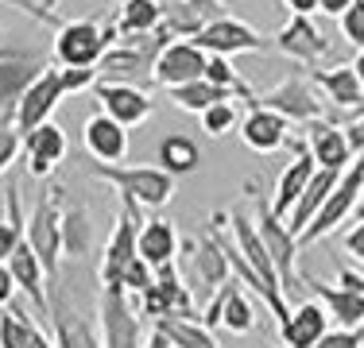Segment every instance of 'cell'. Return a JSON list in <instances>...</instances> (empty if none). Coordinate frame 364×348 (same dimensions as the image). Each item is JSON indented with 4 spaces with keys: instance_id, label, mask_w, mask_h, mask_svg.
<instances>
[{
    "instance_id": "obj_1",
    "label": "cell",
    "mask_w": 364,
    "mask_h": 348,
    "mask_svg": "<svg viewBox=\"0 0 364 348\" xmlns=\"http://www.w3.org/2000/svg\"><path fill=\"white\" fill-rule=\"evenodd\" d=\"M93 174L101 182H109L120 194V202L147 209H163L175 202V174H167L163 167H109V163H93Z\"/></svg>"
},
{
    "instance_id": "obj_2",
    "label": "cell",
    "mask_w": 364,
    "mask_h": 348,
    "mask_svg": "<svg viewBox=\"0 0 364 348\" xmlns=\"http://www.w3.org/2000/svg\"><path fill=\"white\" fill-rule=\"evenodd\" d=\"M112 43H120L117 23L101 20H66L55 31V66L66 70H93L105 58Z\"/></svg>"
},
{
    "instance_id": "obj_3",
    "label": "cell",
    "mask_w": 364,
    "mask_h": 348,
    "mask_svg": "<svg viewBox=\"0 0 364 348\" xmlns=\"http://www.w3.org/2000/svg\"><path fill=\"white\" fill-rule=\"evenodd\" d=\"M63 205H66V190L63 186H47L39 194L36 209H31L28 217V229H23V236L28 244L36 248V256L43 259V267H47V278L50 286H58V263H63Z\"/></svg>"
},
{
    "instance_id": "obj_4",
    "label": "cell",
    "mask_w": 364,
    "mask_h": 348,
    "mask_svg": "<svg viewBox=\"0 0 364 348\" xmlns=\"http://www.w3.org/2000/svg\"><path fill=\"white\" fill-rule=\"evenodd\" d=\"M248 197H252V205H256L252 221H256L259 236L267 244V256H272L275 271H279V286H283V294H291L294 286H299V236L287 229L283 217L272 213L267 197L259 194V178H248Z\"/></svg>"
},
{
    "instance_id": "obj_5",
    "label": "cell",
    "mask_w": 364,
    "mask_h": 348,
    "mask_svg": "<svg viewBox=\"0 0 364 348\" xmlns=\"http://www.w3.org/2000/svg\"><path fill=\"white\" fill-rule=\"evenodd\" d=\"M97 333L105 348H144V313L140 298L128 294L124 286H105L97 290Z\"/></svg>"
},
{
    "instance_id": "obj_6",
    "label": "cell",
    "mask_w": 364,
    "mask_h": 348,
    "mask_svg": "<svg viewBox=\"0 0 364 348\" xmlns=\"http://www.w3.org/2000/svg\"><path fill=\"white\" fill-rule=\"evenodd\" d=\"M259 104L279 112L287 124H299V128H310V124H318V120H333L329 104L314 93V82H310V77H299V74H287L279 85L259 93Z\"/></svg>"
},
{
    "instance_id": "obj_7",
    "label": "cell",
    "mask_w": 364,
    "mask_h": 348,
    "mask_svg": "<svg viewBox=\"0 0 364 348\" xmlns=\"http://www.w3.org/2000/svg\"><path fill=\"white\" fill-rule=\"evenodd\" d=\"M360 197H364V151L341 170V178H337V186H333V194H329V202L322 205V213H318L314 221H310V229L299 236V248H306V244L329 236L337 224H345L353 213H357Z\"/></svg>"
},
{
    "instance_id": "obj_8",
    "label": "cell",
    "mask_w": 364,
    "mask_h": 348,
    "mask_svg": "<svg viewBox=\"0 0 364 348\" xmlns=\"http://www.w3.org/2000/svg\"><path fill=\"white\" fill-rule=\"evenodd\" d=\"M190 43H198L205 55H221V58H229V55H264V50L275 47V39L259 35L252 23L237 20V16H213Z\"/></svg>"
},
{
    "instance_id": "obj_9",
    "label": "cell",
    "mask_w": 364,
    "mask_h": 348,
    "mask_svg": "<svg viewBox=\"0 0 364 348\" xmlns=\"http://www.w3.org/2000/svg\"><path fill=\"white\" fill-rule=\"evenodd\" d=\"M202 321L205 329H229L232 337H248L252 329L259 325L256 321V306H252V298L245 294V283H240L237 275L229 278V283L221 286L213 298H205V306H202Z\"/></svg>"
},
{
    "instance_id": "obj_10",
    "label": "cell",
    "mask_w": 364,
    "mask_h": 348,
    "mask_svg": "<svg viewBox=\"0 0 364 348\" xmlns=\"http://www.w3.org/2000/svg\"><path fill=\"white\" fill-rule=\"evenodd\" d=\"M140 224H144V213H132L128 205L117 209V217H112V232L105 240V256H101V267H97V275H101L105 286H120L124 267L140 256Z\"/></svg>"
},
{
    "instance_id": "obj_11",
    "label": "cell",
    "mask_w": 364,
    "mask_h": 348,
    "mask_svg": "<svg viewBox=\"0 0 364 348\" xmlns=\"http://www.w3.org/2000/svg\"><path fill=\"white\" fill-rule=\"evenodd\" d=\"M140 313L147 321H159V317H202V310H194V294H190V286L178 278L175 263L155 271V283L140 294Z\"/></svg>"
},
{
    "instance_id": "obj_12",
    "label": "cell",
    "mask_w": 364,
    "mask_h": 348,
    "mask_svg": "<svg viewBox=\"0 0 364 348\" xmlns=\"http://www.w3.org/2000/svg\"><path fill=\"white\" fill-rule=\"evenodd\" d=\"M63 97H66L63 70L47 66L36 82L28 85V93L20 97V104H16V132H20V139H28L36 128L50 124V112L58 109V101H63Z\"/></svg>"
},
{
    "instance_id": "obj_13",
    "label": "cell",
    "mask_w": 364,
    "mask_h": 348,
    "mask_svg": "<svg viewBox=\"0 0 364 348\" xmlns=\"http://www.w3.org/2000/svg\"><path fill=\"white\" fill-rule=\"evenodd\" d=\"M205 66H210V55H205L198 43L190 39H175L155 55V70L151 77L163 85V89H178V85H190V82H202L205 77Z\"/></svg>"
},
{
    "instance_id": "obj_14",
    "label": "cell",
    "mask_w": 364,
    "mask_h": 348,
    "mask_svg": "<svg viewBox=\"0 0 364 348\" xmlns=\"http://www.w3.org/2000/svg\"><path fill=\"white\" fill-rule=\"evenodd\" d=\"M190 271H194V286L205 294V298H213V294L232 278L229 251H225V244L213 229H202L194 240H190Z\"/></svg>"
},
{
    "instance_id": "obj_15",
    "label": "cell",
    "mask_w": 364,
    "mask_h": 348,
    "mask_svg": "<svg viewBox=\"0 0 364 348\" xmlns=\"http://www.w3.org/2000/svg\"><path fill=\"white\" fill-rule=\"evenodd\" d=\"M93 97H97V109L105 116H112L124 128H140L155 112L151 93L140 89V85H128V82H97L93 85Z\"/></svg>"
},
{
    "instance_id": "obj_16",
    "label": "cell",
    "mask_w": 364,
    "mask_h": 348,
    "mask_svg": "<svg viewBox=\"0 0 364 348\" xmlns=\"http://www.w3.org/2000/svg\"><path fill=\"white\" fill-rule=\"evenodd\" d=\"M275 47H279L287 58H294L299 66H306V70H318L329 55V39L314 23V16H291V20L279 28V35H275Z\"/></svg>"
},
{
    "instance_id": "obj_17",
    "label": "cell",
    "mask_w": 364,
    "mask_h": 348,
    "mask_svg": "<svg viewBox=\"0 0 364 348\" xmlns=\"http://www.w3.org/2000/svg\"><path fill=\"white\" fill-rule=\"evenodd\" d=\"M159 43H151V47H136V39H120L112 43L105 50V58L97 62V74L101 82H128L136 85L144 74H151L155 70V55H159Z\"/></svg>"
},
{
    "instance_id": "obj_18",
    "label": "cell",
    "mask_w": 364,
    "mask_h": 348,
    "mask_svg": "<svg viewBox=\"0 0 364 348\" xmlns=\"http://www.w3.org/2000/svg\"><path fill=\"white\" fill-rule=\"evenodd\" d=\"M225 221H229V232H232V240H237L240 256L248 259V267H252V271L264 278V283L272 286V290H279V294H283L279 271H275L272 256H267V244H264V236H259L256 221L245 213V209H225Z\"/></svg>"
},
{
    "instance_id": "obj_19",
    "label": "cell",
    "mask_w": 364,
    "mask_h": 348,
    "mask_svg": "<svg viewBox=\"0 0 364 348\" xmlns=\"http://www.w3.org/2000/svg\"><path fill=\"white\" fill-rule=\"evenodd\" d=\"M8 271H12L16 286L23 290V298H28L31 306H36L39 317L50 325V298H47L50 278H47V267H43V259L36 256V248L28 244V236H23L20 248L12 251V259H8Z\"/></svg>"
},
{
    "instance_id": "obj_20",
    "label": "cell",
    "mask_w": 364,
    "mask_h": 348,
    "mask_svg": "<svg viewBox=\"0 0 364 348\" xmlns=\"http://www.w3.org/2000/svg\"><path fill=\"white\" fill-rule=\"evenodd\" d=\"M291 147H294V159L283 167L279 182H275V194H272V213L283 217V221L291 217V209L299 205L302 190L310 186V178H314V170H318V163H314V155H310L306 139H291Z\"/></svg>"
},
{
    "instance_id": "obj_21",
    "label": "cell",
    "mask_w": 364,
    "mask_h": 348,
    "mask_svg": "<svg viewBox=\"0 0 364 348\" xmlns=\"http://www.w3.org/2000/svg\"><path fill=\"white\" fill-rule=\"evenodd\" d=\"M50 333L58 348H105L101 333L70 306V298L58 286H50Z\"/></svg>"
},
{
    "instance_id": "obj_22",
    "label": "cell",
    "mask_w": 364,
    "mask_h": 348,
    "mask_svg": "<svg viewBox=\"0 0 364 348\" xmlns=\"http://www.w3.org/2000/svg\"><path fill=\"white\" fill-rule=\"evenodd\" d=\"M47 66L50 62L43 55H36V50H16V55H8L4 62H0V112L16 116L20 97L28 93V85L36 82Z\"/></svg>"
},
{
    "instance_id": "obj_23",
    "label": "cell",
    "mask_w": 364,
    "mask_h": 348,
    "mask_svg": "<svg viewBox=\"0 0 364 348\" xmlns=\"http://www.w3.org/2000/svg\"><path fill=\"white\" fill-rule=\"evenodd\" d=\"M329 310L322 306V302H299V306H291L287 321H279V341L283 348H314L322 337L329 333Z\"/></svg>"
},
{
    "instance_id": "obj_24",
    "label": "cell",
    "mask_w": 364,
    "mask_h": 348,
    "mask_svg": "<svg viewBox=\"0 0 364 348\" xmlns=\"http://www.w3.org/2000/svg\"><path fill=\"white\" fill-rule=\"evenodd\" d=\"M82 143H85V151H90L93 163L117 167V163H124V155H128V128L117 124L112 116H105V112L97 109L82 128Z\"/></svg>"
},
{
    "instance_id": "obj_25",
    "label": "cell",
    "mask_w": 364,
    "mask_h": 348,
    "mask_svg": "<svg viewBox=\"0 0 364 348\" xmlns=\"http://www.w3.org/2000/svg\"><path fill=\"white\" fill-rule=\"evenodd\" d=\"M310 82H314V89L326 93V104H337V109H349V116H357V112H364V85L357 77V70L349 66H318L310 70ZM345 116V120H349ZM341 120V124H345Z\"/></svg>"
},
{
    "instance_id": "obj_26",
    "label": "cell",
    "mask_w": 364,
    "mask_h": 348,
    "mask_svg": "<svg viewBox=\"0 0 364 348\" xmlns=\"http://www.w3.org/2000/svg\"><path fill=\"white\" fill-rule=\"evenodd\" d=\"M240 139H245V147H252L256 155H275L279 147L291 143V124L279 112L256 104V109H248L245 120H240Z\"/></svg>"
},
{
    "instance_id": "obj_27",
    "label": "cell",
    "mask_w": 364,
    "mask_h": 348,
    "mask_svg": "<svg viewBox=\"0 0 364 348\" xmlns=\"http://www.w3.org/2000/svg\"><path fill=\"white\" fill-rule=\"evenodd\" d=\"M66 151H70V139H66V132L55 120L36 128V132L23 139V163H28V170L36 178H50L58 170V163L66 159Z\"/></svg>"
},
{
    "instance_id": "obj_28",
    "label": "cell",
    "mask_w": 364,
    "mask_h": 348,
    "mask_svg": "<svg viewBox=\"0 0 364 348\" xmlns=\"http://www.w3.org/2000/svg\"><path fill=\"white\" fill-rule=\"evenodd\" d=\"M306 147H310V155H314V163L322 170H345L353 159H357V151H353L345 128L333 124V120H318V124H310L306 128Z\"/></svg>"
},
{
    "instance_id": "obj_29",
    "label": "cell",
    "mask_w": 364,
    "mask_h": 348,
    "mask_svg": "<svg viewBox=\"0 0 364 348\" xmlns=\"http://www.w3.org/2000/svg\"><path fill=\"white\" fill-rule=\"evenodd\" d=\"M306 286L318 302L329 310V317L345 329H360L364 325V290H349L341 283H322V278L306 275Z\"/></svg>"
},
{
    "instance_id": "obj_30",
    "label": "cell",
    "mask_w": 364,
    "mask_h": 348,
    "mask_svg": "<svg viewBox=\"0 0 364 348\" xmlns=\"http://www.w3.org/2000/svg\"><path fill=\"white\" fill-rule=\"evenodd\" d=\"M337 178H341V170H322V167L314 170L310 186L302 190L299 205H294V209H291V217H287V229L294 232V236H302V232L310 229V221H314V217L322 213V205L329 202V194H333Z\"/></svg>"
},
{
    "instance_id": "obj_31",
    "label": "cell",
    "mask_w": 364,
    "mask_h": 348,
    "mask_svg": "<svg viewBox=\"0 0 364 348\" xmlns=\"http://www.w3.org/2000/svg\"><path fill=\"white\" fill-rule=\"evenodd\" d=\"M178 256V229L167 221V217H151V221L140 224V259L151 263L155 271L159 267H171Z\"/></svg>"
},
{
    "instance_id": "obj_32",
    "label": "cell",
    "mask_w": 364,
    "mask_h": 348,
    "mask_svg": "<svg viewBox=\"0 0 364 348\" xmlns=\"http://www.w3.org/2000/svg\"><path fill=\"white\" fill-rule=\"evenodd\" d=\"M167 20L163 0H124L117 12V35L120 39H147Z\"/></svg>"
},
{
    "instance_id": "obj_33",
    "label": "cell",
    "mask_w": 364,
    "mask_h": 348,
    "mask_svg": "<svg viewBox=\"0 0 364 348\" xmlns=\"http://www.w3.org/2000/svg\"><path fill=\"white\" fill-rule=\"evenodd\" d=\"M151 329H159L171 341V348H221L218 337L198 317H159V321H151Z\"/></svg>"
},
{
    "instance_id": "obj_34",
    "label": "cell",
    "mask_w": 364,
    "mask_h": 348,
    "mask_svg": "<svg viewBox=\"0 0 364 348\" xmlns=\"http://www.w3.org/2000/svg\"><path fill=\"white\" fill-rule=\"evenodd\" d=\"M90 240H93L90 209H85V202L66 197V205H63V251L66 256H85Z\"/></svg>"
},
{
    "instance_id": "obj_35",
    "label": "cell",
    "mask_w": 364,
    "mask_h": 348,
    "mask_svg": "<svg viewBox=\"0 0 364 348\" xmlns=\"http://www.w3.org/2000/svg\"><path fill=\"white\" fill-rule=\"evenodd\" d=\"M159 167L167 170V174H194L198 167H202V147L194 143L190 136H167L159 143Z\"/></svg>"
},
{
    "instance_id": "obj_36",
    "label": "cell",
    "mask_w": 364,
    "mask_h": 348,
    "mask_svg": "<svg viewBox=\"0 0 364 348\" xmlns=\"http://www.w3.org/2000/svg\"><path fill=\"white\" fill-rule=\"evenodd\" d=\"M171 101H175V109L182 112H194V116H202L205 109H213L218 101H237L229 89H221V85L213 82H190V85H178V89H171Z\"/></svg>"
},
{
    "instance_id": "obj_37",
    "label": "cell",
    "mask_w": 364,
    "mask_h": 348,
    "mask_svg": "<svg viewBox=\"0 0 364 348\" xmlns=\"http://www.w3.org/2000/svg\"><path fill=\"white\" fill-rule=\"evenodd\" d=\"M240 109L232 101H218L213 109H205L202 112V128H205V136H213V139H221V136H229L232 128L240 124Z\"/></svg>"
},
{
    "instance_id": "obj_38",
    "label": "cell",
    "mask_w": 364,
    "mask_h": 348,
    "mask_svg": "<svg viewBox=\"0 0 364 348\" xmlns=\"http://www.w3.org/2000/svg\"><path fill=\"white\" fill-rule=\"evenodd\" d=\"M20 151H23V139H20V132H16V116L0 112V174L12 167Z\"/></svg>"
},
{
    "instance_id": "obj_39",
    "label": "cell",
    "mask_w": 364,
    "mask_h": 348,
    "mask_svg": "<svg viewBox=\"0 0 364 348\" xmlns=\"http://www.w3.org/2000/svg\"><path fill=\"white\" fill-rule=\"evenodd\" d=\"M151 283H155V267H151V263H144L140 256H136L132 263L124 267V275H120V286H124L128 294H136V298H140V294H144Z\"/></svg>"
},
{
    "instance_id": "obj_40",
    "label": "cell",
    "mask_w": 364,
    "mask_h": 348,
    "mask_svg": "<svg viewBox=\"0 0 364 348\" xmlns=\"http://www.w3.org/2000/svg\"><path fill=\"white\" fill-rule=\"evenodd\" d=\"M341 35L357 50H364V0H353V8L341 16Z\"/></svg>"
},
{
    "instance_id": "obj_41",
    "label": "cell",
    "mask_w": 364,
    "mask_h": 348,
    "mask_svg": "<svg viewBox=\"0 0 364 348\" xmlns=\"http://www.w3.org/2000/svg\"><path fill=\"white\" fill-rule=\"evenodd\" d=\"M314 348H364V325L360 329H345V325L329 329Z\"/></svg>"
},
{
    "instance_id": "obj_42",
    "label": "cell",
    "mask_w": 364,
    "mask_h": 348,
    "mask_svg": "<svg viewBox=\"0 0 364 348\" xmlns=\"http://www.w3.org/2000/svg\"><path fill=\"white\" fill-rule=\"evenodd\" d=\"M58 70H63V89H66V97H70V93H82V89H93V85L101 82L97 66H93V70H66V66H58Z\"/></svg>"
},
{
    "instance_id": "obj_43",
    "label": "cell",
    "mask_w": 364,
    "mask_h": 348,
    "mask_svg": "<svg viewBox=\"0 0 364 348\" xmlns=\"http://www.w3.org/2000/svg\"><path fill=\"white\" fill-rule=\"evenodd\" d=\"M345 251H349L357 263H364V213H360V221L345 232Z\"/></svg>"
},
{
    "instance_id": "obj_44",
    "label": "cell",
    "mask_w": 364,
    "mask_h": 348,
    "mask_svg": "<svg viewBox=\"0 0 364 348\" xmlns=\"http://www.w3.org/2000/svg\"><path fill=\"white\" fill-rule=\"evenodd\" d=\"M16 278L12 271H8V263H0V310H12V302H16Z\"/></svg>"
},
{
    "instance_id": "obj_45",
    "label": "cell",
    "mask_w": 364,
    "mask_h": 348,
    "mask_svg": "<svg viewBox=\"0 0 364 348\" xmlns=\"http://www.w3.org/2000/svg\"><path fill=\"white\" fill-rule=\"evenodd\" d=\"M345 136H349V143H353V151H364V112H357V116H349V120H345Z\"/></svg>"
},
{
    "instance_id": "obj_46",
    "label": "cell",
    "mask_w": 364,
    "mask_h": 348,
    "mask_svg": "<svg viewBox=\"0 0 364 348\" xmlns=\"http://www.w3.org/2000/svg\"><path fill=\"white\" fill-rule=\"evenodd\" d=\"M353 8V0H318V12H326V16H337L341 20L345 12Z\"/></svg>"
},
{
    "instance_id": "obj_47",
    "label": "cell",
    "mask_w": 364,
    "mask_h": 348,
    "mask_svg": "<svg viewBox=\"0 0 364 348\" xmlns=\"http://www.w3.org/2000/svg\"><path fill=\"white\" fill-rule=\"evenodd\" d=\"M337 283L349 286V290H364V278L353 271V267H341V271H337Z\"/></svg>"
},
{
    "instance_id": "obj_48",
    "label": "cell",
    "mask_w": 364,
    "mask_h": 348,
    "mask_svg": "<svg viewBox=\"0 0 364 348\" xmlns=\"http://www.w3.org/2000/svg\"><path fill=\"white\" fill-rule=\"evenodd\" d=\"M291 8V16H314L318 12V0H283Z\"/></svg>"
},
{
    "instance_id": "obj_49",
    "label": "cell",
    "mask_w": 364,
    "mask_h": 348,
    "mask_svg": "<svg viewBox=\"0 0 364 348\" xmlns=\"http://www.w3.org/2000/svg\"><path fill=\"white\" fill-rule=\"evenodd\" d=\"M147 348H171V341L159 333V329H151V341H147Z\"/></svg>"
},
{
    "instance_id": "obj_50",
    "label": "cell",
    "mask_w": 364,
    "mask_h": 348,
    "mask_svg": "<svg viewBox=\"0 0 364 348\" xmlns=\"http://www.w3.org/2000/svg\"><path fill=\"white\" fill-rule=\"evenodd\" d=\"M353 70H357L360 85H364V50H357V58H353Z\"/></svg>"
},
{
    "instance_id": "obj_51",
    "label": "cell",
    "mask_w": 364,
    "mask_h": 348,
    "mask_svg": "<svg viewBox=\"0 0 364 348\" xmlns=\"http://www.w3.org/2000/svg\"><path fill=\"white\" fill-rule=\"evenodd\" d=\"M58 4H63V0H39V8H47V12H55Z\"/></svg>"
},
{
    "instance_id": "obj_52",
    "label": "cell",
    "mask_w": 364,
    "mask_h": 348,
    "mask_svg": "<svg viewBox=\"0 0 364 348\" xmlns=\"http://www.w3.org/2000/svg\"><path fill=\"white\" fill-rule=\"evenodd\" d=\"M8 55H16V50H12V47H4V43H0V62H4Z\"/></svg>"
},
{
    "instance_id": "obj_53",
    "label": "cell",
    "mask_w": 364,
    "mask_h": 348,
    "mask_svg": "<svg viewBox=\"0 0 364 348\" xmlns=\"http://www.w3.org/2000/svg\"><path fill=\"white\" fill-rule=\"evenodd\" d=\"M264 348H275V344H264Z\"/></svg>"
}]
</instances>
